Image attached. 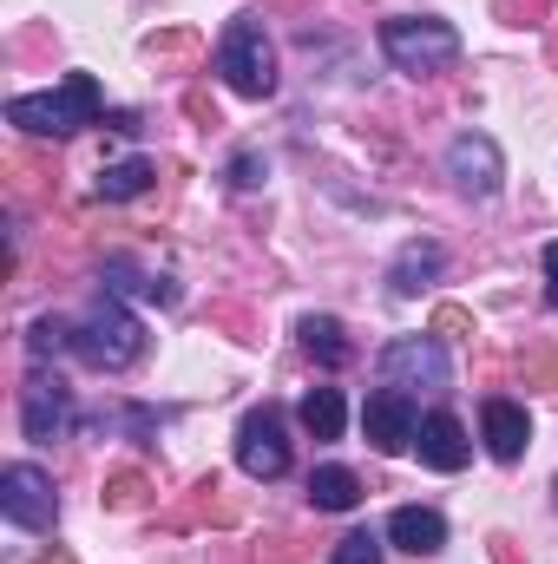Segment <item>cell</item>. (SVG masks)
<instances>
[{
    "label": "cell",
    "mask_w": 558,
    "mask_h": 564,
    "mask_svg": "<svg viewBox=\"0 0 558 564\" xmlns=\"http://www.w3.org/2000/svg\"><path fill=\"white\" fill-rule=\"evenodd\" d=\"M309 506L315 512H355L362 506V479L348 466H315L309 473Z\"/></svg>",
    "instance_id": "2e32d148"
},
{
    "label": "cell",
    "mask_w": 558,
    "mask_h": 564,
    "mask_svg": "<svg viewBox=\"0 0 558 564\" xmlns=\"http://www.w3.org/2000/svg\"><path fill=\"white\" fill-rule=\"evenodd\" d=\"M73 348L93 361V368H106V375H119V368H132L144 355V328L139 315L126 308V302H112V295H99L93 308H86V322L73 328Z\"/></svg>",
    "instance_id": "7a4b0ae2"
},
{
    "label": "cell",
    "mask_w": 558,
    "mask_h": 564,
    "mask_svg": "<svg viewBox=\"0 0 558 564\" xmlns=\"http://www.w3.org/2000/svg\"><path fill=\"white\" fill-rule=\"evenodd\" d=\"M415 446H420V466H433V473H460L473 459V440H466V426L453 421V414H427Z\"/></svg>",
    "instance_id": "8fae6325"
},
{
    "label": "cell",
    "mask_w": 558,
    "mask_h": 564,
    "mask_svg": "<svg viewBox=\"0 0 558 564\" xmlns=\"http://www.w3.org/2000/svg\"><path fill=\"white\" fill-rule=\"evenodd\" d=\"M151 184H158V164H151V158H119V164L99 171V197H106V204H132Z\"/></svg>",
    "instance_id": "e0dca14e"
},
{
    "label": "cell",
    "mask_w": 558,
    "mask_h": 564,
    "mask_svg": "<svg viewBox=\"0 0 558 564\" xmlns=\"http://www.w3.org/2000/svg\"><path fill=\"white\" fill-rule=\"evenodd\" d=\"M342 421H348L342 388H309V401H302V426H309V440H342Z\"/></svg>",
    "instance_id": "d6986e66"
},
{
    "label": "cell",
    "mask_w": 558,
    "mask_h": 564,
    "mask_svg": "<svg viewBox=\"0 0 558 564\" xmlns=\"http://www.w3.org/2000/svg\"><path fill=\"white\" fill-rule=\"evenodd\" d=\"M106 289H126V295H144V302H178V282L171 276H151L139 263H126V257H106Z\"/></svg>",
    "instance_id": "ac0fdd59"
},
{
    "label": "cell",
    "mask_w": 558,
    "mask_h": 564,
    "mask_svg": "<svg viewBox=\"0 0 558 564\" xmlns=\"http://www.w3.org/2000/svg\"><path fill=\"white\" fill-rule=\"evenodd\" d=\"M480 421H486V453H493V459H506V466H513V459L526 453L533 421H526V408H519V401H486V414H480Z\"/></svg>",
    "instance_id": "5bb4252c"
},
{
    "label": "cell",
    "mask_w": 558,
    "mask_h": 564,
    "mask_svg": "<svg viewBox=\"0 0 558 564\" xmlns=\"http://www.w3.org/2000/svg\"><path fill=\"white\" fill-rule=\"evenodd\" d=\"M546 302L558 308V243H546Z\"/></svg>",
    "instance_id": "d4e9b609"
},
{
    "label": "cell",
    "mask_w": 558,
    "mask_h": 564,
    "mask_svg": "<svg viewBox=\"0 0 558 564\" xmlns=\"http://www.w3.org/2000/svg\"><path fill=\"white\" fill-rule=\"evenodd\" d=\"M447 348H440V335H401V341H388L382 348V381L388 388H447Z\"/></svg>",
    "instance_id": "8992f818"
},
{
    "label": "cell",
    "mask_w": 558,
    "mask_h": 564,
    "mask_svg": "<svg viewBox=\"0 0 558 564\" xmlns=\"http://www.w3.org/2000/svg\"><path fill=\"white\" fill-rule=\"evenodd\" d=\"M433 328H440V335H460V328H473V315H466V308H440Z\"/></svg>",
    "instance_id": "cb8c5ba5"
},
{
    "label": "cell",
    "mask_w": 558,
    "mask_h": 564,
    "mask_svg": "<svg viewBox=\"0 0 558 564\" xmlns=\"http://www.w3.org/2000/svg\"><path fill=\"white\" fill-rule=\"evenodd\" d=\"M0 512H7L20 532H53V525H60V492H53V479H46L40 466L13 459L7 479H0Z\"/></svg>",
    "instance_id": "5b68a950"
},
{
    "label": "cell",
    "mask_w": 558,
    "mask_h": 564,
    "mask_svg": "<svg viewBox=\"0 0 558 564\" xmlns=\"http://www.w3.org/2000/svg\"><path fill=\"white\" fill-rule=\"evenodd\" d=\"M66 426H73V388L60 375H26V388H20V433L33 446H53V440H66Z\"/></svg>",
    "instance_id": "52a82bcc"
},
{
    "label": "cell",
    "mask_w": 558,
    "mask_h": 564,
    "mask_svg": "<svg viewBox=\"0 0 558 564\" xmlns=\"http://www.w3.org/2000/svg\"><path fill=\"white\" fill-rule=\"evenodd\" d=\"M60 348H73V328H66V322H53V315H40V322L26 328V355H33V361H53Z\"/></svg>",
    "instance_id": "ffe728a7"
},
{
    "label": "cell",
    "mask_w": 558,
    "mask_h": 564,
    "mask_svg": "<svg viewBox=\"0 0 558 564\" xmlns=\"http://www.w3.org/2000/svg\"><path fill=\"white\" fill-rule=\"evenodd\" d=\"M139 499H144V479H139V473H112V479H106V506H119V512H132Z\"/></svg>",
    "instance_id": "7402d4cb"
},
{
    "label": "cell",
    "mask_w": 558,
    "mask_h": 564,
    "mask_svg": "<svg viewBox=\"0 0 558 564\" xmlns=\"http://www.w3.org/2000/svg\"><path fill=\"white\" fill-rule=\"evenodd\" d=\"M440 270H447V250H440L433 237H408V243L395 250V263H388V289H395V295H420Z\"/></svg>",
    "instance_id": "7c38bea8"
},
{
    "label": "cell",
    "mask_w": 558,
    "mask_h": 564,
    "mask_svg": "<svg viewBox=\"0 0 558 564\" xmlns=\"http://www.w3.org/2000/svg\"><path fill=\"white\" fill-rule=\"evenodd\" d=\"M329 564H382V539H375V532H348Z\"/></svg>",
    "instance_id": "44dd1931"
},
{
    "label": "cell",
    "mask_w": 558,
    "mask_h": 564,
    "mask_svg": "<svg viewBox=\"0 0 558 564\" xmlns=\"http://www.w3.org/2000/svg\"><path fill=\"white\" fill-rule=\"evenodd\" d=\"M99 112H106V93H99L93 73H66L53 93H20V99H7V126L26 132V139H73V132L99 126Z\"/></svg>",
    "instance_id": "6da1fadb"
},
{
    "label": "cell",
    "mask_w": 558,
    "mask_h": 564,
    "mask_svg": "<svg viewBox=\"0 0 558 564\" xmlns=\"http://www.w3.org/2000/svg\"><path fill=\"white\" fill-rule=\"evenodd\" d=\"M302 355L309 361H322V368H348L355 361V348H348V328L335 322V315H302Z\"/></svg>",
    "instance_id": "9a60e30c"
},
{
    "label": "cell",
    "mask_w": 558,
    "mask_h": 564,
    "mask_svg": "<svg viewBox=\"0 0 558 564\" xmlns=\"http://www.w3.org/2000/svg\"><path fill=\"white\" fill-rule=\"evenodd\" d=\"M237 466H244L250 479H282V473H289V440H282L277 408L244 414V426H237Z\"/></svg>",
    "instance_id": "9c48e42d"
},
{
    "label": "cell",
    "mask_w": 558,
    "mask_h": 564,
    "mask_svg": "<svg viewBox=\"0 0 558 564\" xmlns=\"http://www.w3.org/2000/svg\"><path fill=\"white\" fill-rule=\"evenodd\" d=\"M382 53L395 73H440L460 59V33L447 20H382Z\"/></svg>",
    "instance_id": "277c9868"
},
{
    "label": "cell",
    "mask_w": 558,
    "mask_h": 564,
    "mask_svg": "<svg viewBox=\"0 0 558 564\" xmlns=\"http://www.w3.org/2000/svg\"><path fill=\"white\" fill-rule=\"evenodd\" d=\"M217 73L230 93L244 99H270L277 93V46L264 33V20H230L224 40H217Z\"/></svg>",
    "instance_id": "3957f363"
},
{
    "label": "cell",
    "mask_w": 558,
    "mask_h": 564,
    "mask_svg": "<svg viewBox=\"0 0 558 564\" xmlns=\"http://www.w3.org/2000/svg\"><path fill=\"white\" fill-rule=\"evenodd\" d=\"M388 545H401L408 558H433V552L447 545V519H440L433 506H401V512L388 519Z\"/></svg>",
    "instance_id": "4fadbf2b"
},
{
    "label": "cell",
    "mask_w": 558,
    "mask_h": 564,
    "mask_svg": "<svg viewBox=\"0 0 558 564\" xmlns=\"http://www.w3.org/2000/svg\"><path fill=\"white\" fill-rule=\"evenodd\" d=\"M362 426H368V446H375V453L401 459V453L415 446V433H420V408L401 394V388H382V394H368Z\"/></svg>",
    "instance_id": "30bf717a"
},
{
    "label": "cell",
    "mask_w": 558,
    "mask_h": 564,
    "mask_svg": "<svg viewBox=\"0 0 558 564\" xmlns=\"http://www.w3.org/2000/svg\"><path fill=\"white\" fill-rule=\"evenodd\" d=\"M447 177H453L473 204H486V197H500V184H506V158H500V144L486 139V132H460V139L447 144Z\"/></svg>",
    "instance_id": "ba28073f"
},
{
    "label": "cell",
    "mask_w": 558,
    "mask_h": 564,
    "mask_svg": "<svg viewBox=\"0 0 558 564\" xmlns=\"http://www.w3.org/2000/svg\"><path fill=\"white\" fill-rule=\"evenodd\" d=\"M264 177H270V164H264L257 151H237V158H230V184H237V191H257Z\"/></svg>",
    "instance_id": "603a6c76"
}]
</instances>
